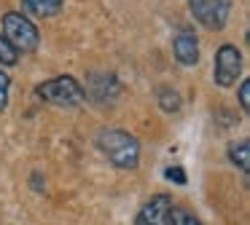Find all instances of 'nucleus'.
I'll return each mask as SVG.
<instances>
[{"label": "nucleus", "instance_id": "f257e3e1", "mask_svg": "<svg viewBox=\"0 0 250 225\" xmlns=\"http://www.w3.org/2000/svg\"><path fill=\"white\" fill-rule=\"evenodd\" d=\"M97 148L103 150V155L119 169H137L140 164V142L135 134L121 131V129H103L97 134Z\"/></svg>", "mask_w": 250, "mask_h": 225}, {"label": "nucleus", "instance_id": "f03ea898", "mask_svg": "<svg viewBox=\"0 0 250 225\" xmlns=\"http://www.w3.org/2000/svg\"><path fill=\"white\" fill-rule=\"evenodd\" d=\"M35 94L43 102H51V105L60 107H73L78 102H83V86L78 83L73 75H57V78L46 80L35 89Z\"/></svg>", "mask_w": 250, "mask_h": 225}, {"label": "nucleus", "instance_id": "7ed1b4c3", "mask_svg": "<svg viewBox=\"0 0 250 225\" xmlns=\"http://www.w3.org/2000/svg\"><path fill=\"white\" fill-rule=\"evenodd\" d=\"M3 38L22 54L35 51L38 43H41L38 27H35L27 16L17 14V11H8V14L3 16Z\"/></svg>", "mask_w": 250, "mask_h": 225}, {"label": "nucleus", "instance_id": "20e7f679", "mask_svg": "<svg viewBox=\"0 0 250 225\" xmlns=\"http://www.w3.org/2000/svg\"><path fill=\"white\" fill-rule=\"evenodd\" d=\"M239 73H242V54L237 51V46L231 43H223L215 54V83L221 89H229V86L237 83Z\"/></svg>", "mask_w": 250, "mask_h": 225}, {"label": "nucleus", "instance_id": "39448f33", "mask_svg": "<svg viewBox=\"0 0 250 225\" xmlns=\"http://www.w3.org/2000/svg\"><path fill=\"white\" fill-rule=\"evenodd\" d=\"M188 8L207 30H223L229 21L231 0H188Z\"/></svg>", "mask_w": 250, "mask_h": 225}, {"label": "nucleus", "instance_id": "423d86ee", "mask_svg": "<svg viewBox=\"0 0 250 225\" xmlns=\"http://www.w3.org/2000/svg\"><path fill=\"white\" fill-rule=\"evenodd\" d=\"M169 214H172V198L167 193H159L137 212L135 225H169Z\"/></svg>", "mask_w": 250, "mask_h": 225}, {"label": "nucleus", "instance_id": "0eeeda50", "mask_svg": "<svg viewBox=\"0 0 250 225\" xmlns=\"http://www.w3.org/2000/svg\"><path fill=\"white\" fill-rule=\"evenodd\" d=\"M172 51H175V59H178L183 67H194L199 62V40H196L194 32H178L172 40Z\"/></svg>", "mask_w": 250, "mask_h": 225}, {"label": "nucleus", "instance_id": "6e6552de", "mask_svg": "<svg viewBox=\"0 0 250 225\" xmlns=\"http://www.w3.org/2000/svg\"><path fill=\"white\" fill-rule=\"evenodd\" d=\"M92 96V99L97 102H108L113 99L116 94H119V83H116L113 75L108 73H92L89 75V83H86V91H83V96Z\"/></svg>", "mask_w": 250, "mask_h": 225}, {"label": "nucleus", "instance_id": "1a4fd4ad", "mask_svg": "<svg viewBox=\"0 0 250 225\" xmlns=\"http://www.w3.org/2000/svg\"><path fill=\"white\" fill-rule=\"evenodd\" d=\"M62 3L65 0H24V8L30 11V14H35V16H54V14H60L62 11Z\"/></svg>", "mask_w": 250, "mask_h": 225}, {"label": "nucleus", "instance_id": "9d476101", "mask_svg": "<svg viewBox=\"0 0 250 225\" xmlns=\"http://www.w3.org/2000/svg\"><path fill=\"white\" fill-rule=\"evenodd\" d=\"M229 158H231V164H237L242 171L250 169V150H248V139H242V142H234L231 148H229Z\"/></svg>", "mask_w": 250, "mask_h": 225}, {"label": "nucleus", "instance_id": "9b49d317", "mask_svg": "<svg viewBox=\"0 0 250 225\" xmlns=\"http://www.w3.org/2000/svg\"><path fill=\"white\" fill-rule=\"evenodd\" d=\"M159 107L167 112H178L180 110V94L175 89H169V86H162L159 89Z\"/></svg>", "mask_w": 250, "mask_h": 225}, {"label": "nucleus", "instance_id": "f8f14e48", "mask_svg": "<svg viewBox=\"0 0 250 225\" xmlns=\"http://www.w3.org/2000/svg\"><path fill=\"white\" fill-rule=\"evenodd\" d=\"M17 62H19V51L0 35V64H8V67H11V64H17Z\"/></svg>", "mask_w": 250, "mask_h": 225}, {"label": "nucleus", "instance_id": "ddd939ff", "mask_svg": "<svg viewBox=\"0 0 250 225\" xmlns=\"http://www.w3.org/2000/svg\"><path fill=\"white\" fill-rule=\"evenodd\" d=\"M169 225H202V223H199V220H196L191 212H186V209H175V206H172V214H169Z\"/></svg>", "mask_w": 250, "mask_h": 225}, {"label": "nucleus", "instance_id": "4468645a", "mask_svg": "<svg viewBox=\"0 0 250 225\" xmlns=\"http://www.w3.org/2000/svg\"><path fill=\"white\" fill-rule=\"evenodd\" d=\"M8 86H11V78L0 70V110H6L8 105Z\"/></svg>", "mask_w": 250, "mask_h": 225}, {"label": "nucleus", "instance_id": "2eb2a0df", "mask_svg": "<svg viewBox=\"0 0 250 225\" xmlns=\"http://www.w3.org/2000/svg\"><path fill=\"white\" fill-rule=\"evenodd\" d=\"M164 177H167L169 182H178V185H186V174H183V169H180V166H167Z\"/></svg>", "mask_w": 250, "mask_h": 225}, {"label": "nucleus", "instance_id": "dca6fc26", "mask_svg": "<svg viewBox=\"0 0 250 225\" xmlns=\"http://www.w3.org/2000/svg\"><path fill=\"white\" fill-rule=\"evenodd\" d=\"M239 105H242V110L250 107V80H242V86H239Z\"/></svg>", "mask_w": 250, "mask_h": 225}]
</instances>
